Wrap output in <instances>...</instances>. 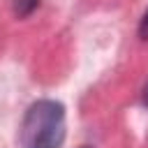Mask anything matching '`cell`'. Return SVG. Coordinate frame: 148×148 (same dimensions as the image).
<instances>
[{
	"label": "cell",
	"instance_id": "obj_5",
	"mask_svg": "<svg viewBox=\"0 0 148 148\" xmlns=\"http://www.w3.org/2000/svg\"><path fill=\"white\" fill-rule=\"evenodd\" d=\"M81 148H88V146H81Z\"/></svg>",
	"mask_w": 148,
	"mask_h": 148
},
{
	"label": "cell",
	"instance_id": "obj_2",
	"mask_svg": "<svg viewBox=\"0 0 148 148\" xmlns=\"http://www.w3.org/2000/svg\"><path fill=\"white\" fill-rule=\"evenodd\" d=\"M39 7V0H14V12L23 18V16H30L35 9Z\"/></svg>",
	"mask_w": 148,
	"mask_h": 148
},
{
	"label": "cell",
	"instance_id": "obj_4",
	"mask_svg": "<svg viewBox=\"0 0 148 148\" xmlns=\"http://www.w3.org/2000/svg\"><path fill=\"white\" fill-rule=\"evenodd\" d=\"M141 102H143V106H148V83L143 86V95H141Z\"/></svg>",
	"mask_w": 148,
	"mask_h": 148
},
{
	"label": "cell",
	"instance_id": "obj_3",
	"mask_svg": "<svg viewBox=\"0 0 148 148\" xmlns=\"http://www.w3.org/2000/svg\"><path fill=\"white\" fill-rule=\"evenodd\" d=\"M139 35H141L143 39H148V9H146V14H143V18H141V23H139Z\"/></svg>",
	"mask_w": 148,
	"mask_h": 148
},
{
	"label": "cell",
	"instance_id": "obj_1",
	"mask_svg": "<svg viewBox=\"0 0 148 148\" xmlns=\"http://www.w3.org/2000/svg\"><path fill=\"white\" fill-rule=\"evenodd\" d=\"M25 148H60L65 141V106L56 99H37L23 118Z\"/></svg>",
	"mask_w": 148,
	"mask_h": 148
}]
</instances>
